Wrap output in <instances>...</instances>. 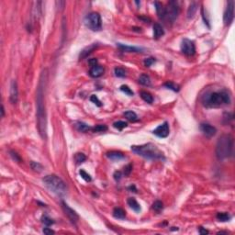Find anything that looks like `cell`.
Masks as SVG:
<instances>
[{
    "instance_id": "46",
    "label": "cell",
    "mask_w": 235,
    "mask_h": 235,
    "mask_svg": "<svg viewBox=\"0 0 235 235\" xmlns=\"http://www.w3.org/2000/svg\"><path fill=\"white\" fill-rule=\"evenodd\" d=\"M89 65H90L92 67L98 65V60H97V59H91V60H89Z\"/></svg>"
},
{
    "instance_id": "44",
    "label": "cell",
    "mask_w": 235,
    "mask_h": 235,
    "mask_svg": "<svg viewBox=\"0 0 235 235\" xmlns=\"http://www.w3.org/2000/svg\"><path fill=\"white\" fill-rule=\"evenodd\" d=\"M55 5L57 8H60L61 9H62L65 8V1H56L55 2Z\"/></svg>"
},
{
    "instance_id": "33",
    "label": "cell",
    "mask_w": 235,
    "mask_h": 235,
    "mask_svg": "<svg viewBox=\"0 0 235 235\" xmlns=\"http://www.w3.org/2000/svg\"><path fill=\"white\" fill-rule=\"evenodd\" d=\"M120 90L123 92V93H125L126 95H128V96H130V97H131V96H133V91L128 86H126V85H122L121 86H120Z\"/></svg>"
},
{
    "instance_id": "29",
    "label": "cell",
    "mask_w": 235,
    "mask_h": 235,
    "mask_svg": "<svg viewBox=\"0 0 235 235\" xmlns=\"http://www.w3.org/2000/svg\"><path fill=\"white\" fill-rule=\"evenodd\" d=\"M152 208L156 212H161L163 210V209H164V205H163V203L160 200H156L152 204Z\"/></svg>"
},
{
    "instance_id": "12",
    "label": "cell",
    "mask_w": 235,
    "mask_h": 235,
    "mask_svg": "<svg viewBox=\"0 0 235 235\" xmlns=\"http://www.w3.org/2000/svg\"><path fill=\"white\" fill-rule=\"evenodd\" d=\"M19 98V90H18V85L17 82L13 80L10 85V92H9V99L12 104H16L18 102Z\"/></svg>"
},
{
    "instance_id": "18",
    "label": "cell",
    "mask_w": 235,
    "mask_h": 235,
    "mask_svg": "<svg viewBox=\"0 0 235 235\" xmlns=\"http://www.w3.org/2000/svg\"><path fill=\"white\" fill-rule=\"evenodd\" d=\"M164 34V30L163 27L159 23H155L153 25V38L154 39H159Z\"/></svg>"
},
{
    "instance_id": "15",
    "label": "cell",
    "mask_w": 235,
    "mask_h": 235,
    "mask_svg": "<svg viewBox=\"0 0 235 235\" xmlns=\"http://www.w3.org/2000/svg\"><path fill=\"white\" fill-rule=\"evenodd\" d=\"M104 72H105V70H104L103 66L96 65V66H94L90 69L89 74H90V76H92L94 78H98V77H100L104 74Z\"/></svg>"
},
{
    "instance_id": "28",
    "label": "cell",
    "mask_w": 235,
    "mask_h": 235,
    "mask_svg": "<svg viewBox=\"0 0 235 235\" xmlns=\"http://www.w3.org/2000/svg\"><path fill=\"white\" fill-rule=\"evenodd\" d=\"M124 117L127 119L131 120V121H136L138 119V116L135 112L133 111H126L124 113Z\"/></svg>"
},
{
    "instance_id": "26",
    "label": "cell",
    "mask_w": 235,
    "mask_h": 235,
    "mask_svg": "<svg viewBox=\"0 0 235 235\" xmlns=\"http://www.w3.org/2000/svg\"><path fill=\"white\" fill-rule=\"evenodd\" d=\"M75 127H76V129L79 131H81V132H86L87 131H89V130H91V128L88 126L87 124H86V123H84V122H76V124H75Z\"/></svg>"
},
{
    "instance_id": "30",
    "label": "cell",
    "mask_w": 235,
    "mask_h": 235,
    "mask_svg": "<svg viewBox=\"0 0 235 235\" xmlns=\"http://www.w3.org/2000/svg\"><path fill=\"white\" fill-rule=\"evenodd\" d=\"M164 86L165 87H167L168 89H171V90H173L175 92H178L180 90V86L178 85L173 83V82H166Z\"/></svg>"
},
{
    "instance_id": "34",
    "label": "cell",
    "mask_w": 235,
    "mask_h": 235,
    "mask_svg": "<svg viewBox=\"0 0 235 235\" xmlns=\"http://www.w3.org/2000/svg\"><path fill=\"white\" fill-rule=\"evenodd\" d=\"M79 174H80L81 177H82L86 182H91V181H92V177L90 176L89 174L86 173V172L85 170L81 169V170L79 171Z\"/></svg>"
},
{
    "instance_id": "1",
    "label": "cell",
    "mask_w": 235,
    "mask_h": 235,
    "mask_svg": "<svg viewBox=\"0 0 235 235\" xmlns=\"http://www.w3.org/2000/svg\"><path fill=\"white\" fill-rule=\"evenodd\" d=\"M47 82V70L41 73L40 83L37 89L36 98V117H37V127L41 137L43 140L47 138V119L44 104V88Z\"/></svg>"
},
{
    "instance_id": "43",
    "label": "cell",
    "mask_w": 235,
    "mask_h": 235,
    "mask_svg": "<svg viewBox=\"0 0 235 235\" xmlns=\"http://www.w3.org/2000/svg\"><path fill=\"white\" fill-rule=\"evenodd\" d=\"M121 176H122L121 172H119V171H116L115 173H114V179H115L116 181H119L120 178H121Z\"/></svg>"
},
{
    "instance_id": "7",
    "label": "cell",
    "mask_w": 235,
    "mask_h": 235,
    "mask_svg": "<svg viewBox=\"0 0 235 235\" xmlns=\"http://www.w3.org/2000/svg\"><path fill=\"white\" fill-rule=\"evenodd\" d=\"M179 14V6L176 1H170L165 8V17L167 21L173 23L178 17Z\"/></svg>"
},
{
    "instance_id": "21",
    "label": "cell",
    "mask_w": 235,
    "mask_h": 235,
    "mask_svg": "<svg viewBox=\"0 0 235 235\" xmlns=\"http://www.w3.org/2000/svg\"><path fill=\"white\" fill-rule=\"evenodd\" d=\"M127 202H128V205H129L135 212H140V209H142V208H140V205L137 202V200H136L135 198L130 197Z\"/></svg>"
},
{
    "instance_id": "8",
    "label": "cell",
    "mask_w": 235,
    "mask_h": 235,
    "mask_svg": "<svg viewBox=\"0 0 235 235\" xmlns=\"http://www.w3.org/2000/svg\"><path fill=\"white\" fill-rule=\"evenodd\" d=\"M180 49H181V52L186 56H193L196 53V46H195L194 41H192L188 39H184L182 41Z\"/></svg>"
},
{
    "instance_id": "14",
    "label": "cell",
    "mask_w": 235,
    "mask_h": 235,
    "mask_svg": "<svg viewBox=\"0 0 235 235\" xmlns=\"http://www.w3.org/2000/svg\"><path fill=\"white\" fill-rule=\"evenodd\" d=\"M98 43H92V44L88 45L87 47H86L85 49H83V50L81 51V53H80V54H79V59L82 60V59L86 58L92 52H94V50H96V49L98 48Z\"/></svg>"
},
{
    "instance_id": "13",
    "label": "cell",
    "mask_w": 235,
    "mask_h": 235,
    "mask_svg": "<svg viewBox=\"0 0 235 235\" xmlns=\"http://www.w3.org/2000/svg\"><path fill=\"white\" fill-rule=\"evenodd\" d=\"M200 130H201V131L203 133H204L205 136H207L209 138L213 137L216 134V132H217L216 128L211 126L210 124H208V123H202L200 125Z\"/></svg>"
},
{
    "instance_id": "25",
    "label": "cell",
    "mask_w": 235,
    "mask_h": 235,
    "mask_svg": "<svg viewBox=\"0 0 235 235\" xmlns=\"http://www.w3.org/2000/svg\"><path fill=\"white\" fill-rule=\"evenodd\" d=\"M138 82L143 86H150L151 85V79H150L149 75H147V74L140 75L138 79Z\"/></svg>"
},
{
    "instance_id": "37",
    "label": "cell",
    "mask_w": 235,
    "mask_h": 235,
    "mask_svg": "<svg viewBox=\"0 0 235 235\" xmlns=\"http://www.w3.org/2000/svg\"><path fill=\"white\" fill-rule=\"evenodd\" d=\"M114 72H115V75L118 76V77H125V75H126V72H125V70L123 68H120V67L115 68Z\"/></svg>"
},
{
    "instance_id": "2",
    "label": "cell",
    "mask_w": 235,
    "mask_h": 235,
    "mask_svg": "<svg viewBox=\"0 0 235 235\" xmlns=\"http://www.w3.org/2000/svg\"><path fill=\"white\" fill-rule=\"evenodd\" d=\"M230 98L227 90L214 91L206 93L202 97V103L207 107H218L223 105L230 104Z\"/></svg>"
},
{
    "instance_id": "49",
    "label": "cell",
    "mask_w": 235,
    "mask_h": 235,
    "mask_svg": "<svg viewBox=\"0 0 235 235\" xmlns=\"http://www.w3.org/2000/svg\"><path fill=\"white\" fill-rule=\"evenodd\" d=\"M5 116V108H4V106L2 105L1 106V117L3 118Z\"/></svg>"
},
{
    "instance_id": "45",
    "label": "cell",
    "mask_w": 235,
    "mask_h": 235,
    "mask_svg": "<svg viewBox=\"0 0 235 235\" xmlns=\"http://www.w3.org/2000/svg\"><path fill=\"white\" fill-rule=\"evenodd\" d=\"M42 232H43L44 234H53V233H54V231H53V230L49 229V228H44L43 230H42Z\"/></svg>"
},
{
    "instance_id": "17",
    "label": "cell",
    "mask_w": 235,
    "mask_h": 235,
    "mask_svg": "<svg viewBox=\"0 0 235 235\" xmlns=\"http://www.w3.org/2000/svg\"><path fill=\"white\" fill-rule=\"evenodd\" d=\"M107 157L108 159H110L112 161H119L121 160L125 157V155L118 151H111V152H107Z\"/></svg>"
},
{
    "instance_id": "39",
    "label": "cell",
    "mask_w": 235,
    "mask_h": 235,
    "mask_svg": "<svg viewBox=\"0 0 235 235\" xmlns=\"http://www.w3.org/2000/svg\"><path fill=\"white\" fill-rule=\"evenodd\" d=\"M10 156H11L12 159H13L15 162H18V163L21 162V159H20V155H19L17 152H15L14 151H10Z\"/></svg>"
},
{
    "instance_id": "3",
    "label": "cell",
    "mask_w": 235,
    "mask_h": 235,
    "mask_svg": "<svg viewBox=\"0 0 235 235\" xmlns=\"http://www.w3.org/2000/svg\"><path fill=\"white\" fill-rule=\"evenodd\" d=\"M131 151L136 154L148 160H164V153L152 143H146L143 145H133Z\"/></svg>"
},
{
    "instance_id": "5",
    "label": "cell",
    "mask_w": 235,
    "mask_h": 235,
    "mask_svg": "<svg viewBox=\"0 0 235 235\" xmlns=\"http://www.w3.org/2000/svg\"><path fill=\"white\" fill-rule=\"evenodd\" d=\"M42 182L44 185L58 197H65L67 193V185L65 181L55 175L46 176Z\"/></svg>"
},
{
    "instance_id": "24",
    "label": "cell",
    "mask_w": 235,
    "mask_h": 235,
    "mask_svg": "<svg viewBox=\"0 0 235 235\" xmlns=\"http://www.w3.org/2000/svg\"><path fill=\"white\" fill-rule=\"evenodd\" d=\"M140 95V98H142L146 103L152 104V103L153 102V98H152V96L151 95L150 93H148V92H146V91H142Z\"/></svg>"
},
{
    "instance_id": "41",
    "label": "cell",
    "mask_w": 235,
    "mask_h": 235,
    "mask_svg": "<svg viewBox=\"0 0 235 235\" xmlns=\"http://www.w3.org/2000/svg\"><path fill=\"white\" fill-rule=\"evenodd\" d=\"M155 62V59L151 57V58H147L144 60V65L147 66V67H150L152 64H154Z\"/></svg>"
},
{
    "instance_id": "19",
    "label": "cell",
    "mask_w": 235,
    "mask_h": 235,
    "mask_svg": "<svg viewBox=\"0 0 235 235\" xmlns=\"http://www.w3.org/2000/svg\"><path fill=\"white\" fill-rule=\"evenodd\" d=\"M197 8H198V4L197 2H192L189 5L188 8H187V13H186L187 19L191 20V19L194 18V16H195V14H196V12L197 10Z\"/></svg>"
},
{
    "instance_id": "9",
    "label": "cell",
    "mask_w": 235,
    "mask_h": 235,
    "mask_svg": "<svg viewBox=\"0 0 235 235\" xmlns=\"http://www.w3.org/2000/svg\"><path fill=\"white\" fill-rule=\"evenodd\" d=\"M234 19V1L230 0L228 2L223 15V22L225 26H230Z\"/></svg>"
},
{
    "instance_id": "32",
    "label": "cell",
    "mask_w": 235,
    "mask_h": 235,
    "mask_svg": "<svg viewBox=\"0 0 235 235\" xmlns=\"http://www.w3.org/2000/svg\"><path fill=\"white\" fill-rule=\"evenodd\" d=\"M30 167H31V169H32L33 171L38 172V173L41 172L42 169H43V166H42L41 164L37 163V162H33V161H32V162H30Z\"/></svg>"
},
{
    "instance_id": "22",
    "label": "cell",
    "mask_w": 235,
    "mask_h": 235,
    "mask_svg": "<svg viewBox=\"0 0 235 235\" xmlns=\"http://www.w3.org/2000/svg\"><path fill=\"white\" fill-rule=\"evenodd\" d=\"M113 217L118 220H124L126 218V212L120 208H115L113 210Z\"/></svg>"
},
{
    "instance_id": "31",
    "label": "cell",
    "mask_w": 235,
    "mask_h": 235,
    "mask_svg": "<svg viewBox=\"0 0 235 235\" xmlns=\"http://www.w3.org/2000/svg\"><path fill=\"white\" fill-rule=\"evenodd\" d=\"M127 125H128L127 122L122 121V120H119V121H116V122L113 123L114 128L118 129L119 131H122L124 128H126V127H127Z\"/></svg>"
},
{
    "instance_id": "36",
    "label": "cell",
    "mask_w": 235,
    "mask_h": 235,
    "mask_svg": "<svg viewBox=\"0 0 235 235\" xmlns=\"http://www.w3.org/2000/svg\"><path fill=\"white\" fill-rule=\"evenodd\" d=\"M93 131L95 132H104V131H107V127L106 125L99 124V125H97L95 128H93Z\"/></svg>"
},
{
    "instance_id": "42",
    "label": "cell",
    "mask_w": 235,
    "mask_h": 235,
    "mask_svg": "<svg viewBox=\"0 0 235 235\" xmlns=\"http://www.w3.org/2000/svg\"><path fill=\"white\" fill-rule=\"evenodd\" d=\"M201 14H202V18H203V20H204V23L209 27V28H210V25H209V20H207V18H206V16H205V13H204V8H201Z\"/></svg>"
},
{
    "instance_id": "20",
    "label": "cell",
    "mask_w": 235,
    "mask_h": 235,
    "mask_svg": "<svg viewBox=\"0 0 235 235\" xmlns=\"http://www.w3.org/2000/svg\"><path fill=\"white\" fill-rule=\"evenodd\" d=\"M154 6H155V9H156V13H157L158 17L162 20L164 19L165 17V8L164 7V5L160 2H154Z\"/></svg>"
},
{
    "instance_id": "4",
    "label": "cell",
    "mask_w": 235,
    "mask_h": 235,
    "mask_svg": "<svg viewBox=\"0 0 235 235\" xmlns=\"http://www.w3.org/2000/svg\"><path fill=\"white\" fill-rule=\"evenodd\" d=\"M233 151V138L230 134H223L218 138L216 145V156L222 161L230 157Z\"/></svg>"
},
{
    "instance_id": "35",
    "label": "cell",
    "mask_w": 235,
    "mask_h": 235,
    "mask_svg": "<svg viewBox=\"0 0 235 235\" xmlns=\"http://www.w3.org/2000/svg\"><path fill=\"white\" fill-rule=\"evenodd\" d=\"M41 221H42V223L45 225V226H51L52 224H53L54 223V221L52 220L51 218H49L48 216H43L42 218H41Z\"/></svg>"
},
{
    "instance_id": "6",
    "label": "cell",
    "mask_w": 235,
    "mask_h": 235,
    "mask_svg": "<svg viewBox=\"0 0 235 235\" xmlns=\"http://www.w3.org/2000/svg\"><path fill=\"white\" fill-rule=\"evenodd\" d=\"M85 25L93 31H99L102 29V20L100 15L97 12H92L85 18Z\"/></svg>"
},
{
    "instance_id": "47",
    "label": "cell",
    "mask_w": 235,
    "mask_h": 235,
    "mask_svg": "<svg viewBox=\"0 0 235 235\" xmlns=\"http://www.w3.org/2000/svg\"><path fill=\"white\" fill-rule=\"evenodd\" d=\"M198 231H199L200 234H208V233H209V230H205L203 227H200V228L198 229Z\"/></svg>"
},
{
    "instance_id": "38",
    "label": "cell",
    "mask_w": 235,
    "mask_h": 235,
    "mask_svg": "<svg viewBox=\"0 0 235 235\" xmlns=\"http://www.w3.org/2000/svg\"><path fill=\"white\" fill-rule=\"evenodd\" d=\"M90 101L91 102H93L95 105H97L98 107H101L102 106V103H101V101L98 99V98L96 96V95H92L91 97H90Z\"/></svg>"
},
{
    "instance_id": "10",
    "label": "cell",
    "mask_w": 235,
    "mask_h": 235,
    "mask_svg": "<svg viewBox=\"0 0 235 235\" xmlns=\"http://www.w3.org/2000/svg\"><path fill=\"white\" fill-rule=\"evenodd\" d=\"M62 210H64V212L65 213V215L68 217V218L71 221V222L74 223V224H76L78 220H79V216L77 215V213L74 209H72L66 204V203L64 202V201H62Z\"/></svg>"
},
{
    "instance_id": "23",
    "label": "cell",
    "mask_w": 235,
    "mask_h": 235,
    "mask_svg": "<svg viewBox=\"0 0 235 235\" xmlns=\"http://www.w3.org/2000/svg\"><path fill=\"white\" fill-rule=\"evenodd\" d=\"M217 218L218 221H220L221 222H226V221H229L230 218H231V216L230 214H228L227 212H218L217 214Z\"/></svg>"
},
{
    "instance_id": "11",
    "label": "cell",
    "mask_w": 235,
    "mask_h": 235,
    "mask_svg": "<svg viewBox=\"0 0 235 235\" xmlns=\"http://www.w3.org/2000/svg\"><path fill=\"white\" fill-rule=\"evenodd\" d=\"M169 132H170V130H169V124L168 122H164L163 124L159 125V126L156 128L152 133L154 135H156L157 137L159 138H166L168 135H169Z\"/></svg>"
},
{
    "instance_id": "50",
    "label": "cell",
    "mask_w": 235,
    "mask_h": 235,
    "mask_svg": "<svg viewBox=\"0 0 235 235\" xmlns=\"http://www.w3.org/2000/svg\"><path fill=\"white\" fill-rule=\"evenodd\" d=\"M129 189H130V190H133V192H137V189H136L135 185H131V186L129 187Z\"/></svg>"
},
{
    "instance_id": "40",
    "label": "cell",
    "mask_w": 235,
    "mask_h": 235,
    "mask_svg": "<svg viewBox=\"0 0 235 235\" xmlns=\"http://www.w3.org/2000/svg\"><path fill=\"white\" fill-rule=\"evenodd\" d=\"M131 171H132L131 164H128L127 166H125L124 167V175H125V176H129L131 175Z\"/></svg>"
},
{
    "instance_id": "27",
    "label": "cell",
    "mask_w": 235,
    "mask_h": 235,
    "mask_svg": "<svg viewBox=\"0 0 235 235\" xmlns=\"http://www.w3.org/2000/svg\"><path fill=\"white\" fill-rule=\"evenodd\" d=\"M74 160H75L77 164H79L84 163L86 160V156L84 153H82V152H77L74 155Z\"/></svg>"
},
{
    "instance_id": "48",
    "label": "cell",
    "mask_w": 235,
    "mask_h": 235,
    "mask_svg": "<svg viewBox=\"0 0 235 235\" xmlns=\"http://www.w3.org/2000/svg\"><path fill=\"white\" fill-rule=\"evenodd\" d=\"M139 19H140V20H143L145 23H147V22L149 23V22H150V19H148V18H144V17H139Z\"/></svg>"
},
{
    "instance_id": "16",
    "label": "cell",
    "mask_w": 235,
    "mask_h": 235,
    "mask_svg": "<svg viewBox=\"0 0 235 235\" xmlns=\"http://www.w3.org/2000/svg\"><path fill=\"white\" fill-rule=\"evenodd\" d=\"M117 46L122 51L128 52V53H140L143 51V49L139 48V47L129 46V45H125V44H121V43H117Z\"/></svg>"
}]
</instances>
